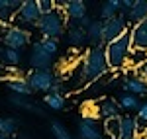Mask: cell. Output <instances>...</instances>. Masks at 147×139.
Instances as JSON below:
<instances>
[{"label": "cell", "instance_id": "3", "mask_svg": "<svg viewBox=\"0 0 147 139\" xmlns=\"http://www.w3.org/2000/svg\"><path fill=\"white\" fill-rule=\"evenodd\" d=\"M67 14L63 10V6H57L53 12H49L45 16L39 18L37 22V30L43 37H49V39H59L61 35L65 34V22H67Z\"/></svg>", "mask_w": 147, "mask_h": 139}, {"label": "cell", "instance_id": "33", "mask_svg": "<svg viewBox=\"0 0 147 139\" xmlns=\"http://www.w3.org/2000/svg\"><path fill=\"white\" fill-rule=\"evenodd\" d=\"M0 133H2V118H0Z\"/></svg>", "mask_w": 147, "mask_h": 139}, {"label": "cell", "instance_id": "17", "mask_svg": "<svg viewBox=\"0 0 147 139\" xmlns=\"http://www.w3.org/2000/svg\"><path fill=\"white\" fill-rule=\"evenodd\" d=\"M120 102H116L112 98L104 100L100 106H98V116L106 122V120H112V118H120Z\"/></svg>", "mask_w": 147, "mask_h": 139}, {"label": "cell", "instance_id": "32", "mask_svg": "<svg viewBox=\"0 0 147 139\" xmlns=\"http://www.w3.org/2000/svg\"><path fill=\"white\" fill-rule=\"evenodd\" d=\"M137 77H139V79H143V81L147 82V63H145V65H143L139 71H137Z\"/></svg>", "mask_w": 147, "mask_h": 139}, {"label": "cell", "instance_id": "19", "mask_svg": "<svg viewBox=\"0 0 147 139\" xmlns=\"http://www.w3.org/2000/svg\"><path fill=\"white\" fill-rule=\"evenodd\" d=\"M120 10H122V0H106V2H102V8H100L102 22L118 18L120 16Z\"/></svg>", "mask_w": 147, "mask_h": 139}, {"label": "cell", "instance_id": "11", "mask_svg": "<svg viewBox=\"0 0 147 139\" xmlns=\"http://www.w3.org/2000/svg\"><path fill=\"white\" fill-rule=\"evenodd\" d=\"M136 137H139V122H137V116H122L120 139H136Z\"/></svg>", "mask_w": 147, "mask_h": 139}, {"label": "cell", "instance_id": "34", "mask_svg": "<svg viewBox=\"0 0 147 139\" xmlns=\"http://www.w3.org/2000/svg\"><path fill=\"white\" fill-rule=\"evenodd\" d=\"M0 139H8V137H6V135H2V133H0Z\"/></svg>", "mask_w": 147, "mask_h": 139}, {"label": "cell", "instance_id": "14", "mask_svg": "<svg viewBox=\"0 0 147 139\" xmlns=\"http://www.w3.org/2000/svg\"><path fill=\"white\" fill-rule=\"evenodd\" d=\"M129 32H131V43H134V49H145L147 51V20L145 22L136 24V26H131Z\"/></svg>", "mask_w": 147, "mask_h": 139}, {"label": "cell", "instance_id": "12", "mask_svg": "<svg viewBox=\"0 0 147 139\" xmlns=\"http://www.w3.org/2000/svg\"><path fill=\"white\" fill-rule=\"evenodd\" d=\"M63 10L67 14V18L75 20V24H79L82 18H86V4L82 0H69L63 2Z\"/></svg>", "mask_w": 147, "mask_h": 139}, {"label": "cell", "instance_id": "4", "mask_svg": "<svg viewBox=\"0 0 147 139\" xmlns=\"http://www.w3.org/2000/svg\"><path fill=\"white\" fill-rule=\"evenodd\" d=\"M39 18H41V12L37 6V0H22L20 10H18L16 20H14V26L28 30L30 26H37Z\"/></svg>", "mask_w": 147, "mask_h": 139}, {"label": "cell", "instance_id": "20", "mask_svg": "<svg viewBox=\"0 0 147 139\" xmlns=\"http://www.w3.org/2000/svg\"><path fill=\"white\" fill-rule=\"evenodd\" d=\"M86 37H88V41H90L94 47H106V41H104V37H102V22H94L86 28Z\"/></svg>", "mask_w": 147, "mask_h": 139}, {"label": "cell", "instance_id": "13", "mask_svg": "<svg viewBox=\"0 0 147 139\" xmlns=\"http://www.w3.org/2000/svg\"><path fill=\"white\" fill-rule=\"evenodd\" d=\"M6 84L12 92H16L18 96H30L32 94V88L28 84V79L22 77V75H8L6 77Z\"/></svg>", "mask_w": 147, "mask_h": 139}, {"label": "cell", "instance_id": "7", "mask_svg": "<svg viewBox=\"0 0 147 139\" xmlns=\"http://www.w3.org/2000/svg\"><path fill=\"white\" fill-rule=\"evenodd\" d=\"M129 22L125 20L124 16H118V18H112V20H106L102 22V37L106 43H110L114 39L122 37L125 32H129Z\"/></svg>", "mask_w": 147, "mask_h": 139}, {"label": "cell", "instance_id": "21", "mask_svg": "<svg viewBox=\"0 0 147 139\" xmlns=\"http://www.w3.org/2000/svg\"><path fill=\"white\" fill-rule=\"evenodd\" d=\"M43 104H45L49 110L59 112V110L65 108V94H53V92L45 94V96H43Z\"/></svg>", "mask_w": 147, "mask_h": 139}, {"label": "cell", "instance_id": "16", "mask_svg": "<svg viewBox=\"0 0 147 139\" xmlns=\"http://www.w3.org/2000/svg\"><path fill=\"white\" fill-rule=\"evenodd\" d=\"M124 90L129 94H134V96H145L147 94V82L143 81V79H139L137 75H134V77H127V79H124Z\"/></svg>", "mask_w": 147, "mask_h": 139}, {"label": "cell", "instance_id": "30", "mask_svg": "<svg viewBox=\"0 0 147 139\" xmlns=\"http://www.w3.org/2000/svg\"><path fill=\"white\" fill-rule=\"evenodd\" d=\"M37 6H39L41 16H45V14H49V12H53L57 8L55 2H51V0H37Z\"/></svg>", "mask_w": 147, "mask_h": 139}, {"label": "cell", "instance_id": "10", "mask_svg": "<svg viewBox=\"0 0 147 139\" xmlns=\"http://www.w3.org/2000/svg\"><path fill=\"white\" fill-rule=\"evenodd\" d=\"M20 4V0H0V24H14Z\"/></svg>", "mask_w": 147, "mask_h": 139}, {"label": "cell", "instance_id": "6", "mask_svg": "<svg viewBox=\"0 0 147 139\" xmlns=\"http://www.w3.org/2000/svg\"><path fill=\"white\" fill-rule=\"evenodd\" d=\"M30 32L28 30H24V28H18V26H14L10 24L8 28H6V32L2 35V41H4V47H10V49H24V47L30 43Z\"/></svg>", "mask_w": 147, "mask_h": 139}, {"label": "cell", "instance_id": "8", "mask_svg": "<svg viewBox=\"0 0 147 139\" xmlns=\"http://www.w3.org/2000/svg\"><path fill=\"white\" fill-rule=\"evenodd\" d=\"M53 63V55H49L47 51H43V47L39 45V41L34 43L32 47V55H30V65L34 71H49Z\"/></svg>", "mask_w": 147, "mask_h": 139}, {"label": "cell", "instance_id": "25", "mask_svg": "<svg viewBox=\"0 0 147 139\" xmlns=\"http://www.w3.org/2000/svg\"><path fill=\"white\" fill-rule=\"evenodd\" d=\"M120 126H122V116L106 120L104 122V131L110 135V139H120Z\"/></svg>", "mask_w": 147, "mask_h": 139}, {"label": "cell", "instance_id": "18", "mask_svg": "<svg viewBox=\"0 0 147 139\" xmlns=\"http://www.w3.org/2000/svg\"><path fill=\"white\" fill-rule=\"evenodd\" d=\"M67 41H69V45H73V47H82L88 41L86 30L80 28V26H71L67 30Z\"/></svg>", "mask_w": 147, "mask_h": 139}, {"label": "cell", "instance_id": "27", "mask_svg": "<svg viewBox=\"0 0 147 139\" xmlns=\"http://www.w3.org/2000/svg\"><path fill=\"white\" fill-rule=\"evenodd\" d=\"M16 129H18V120L16 118H2V135H6V137H10L12 133H16Z\"/></svg>", "mask_w": 147, "mask_h": 139}, {"label": "cell", "instance_id": "31", "mask_svg": "<svg viewBox=\"0 0 147 139\" xmlns=\"http://www.w3.org/2000/svg\"><path fill=\"white\" fill-rule=\"evenodd\" d=\"M137 122L139 126H145L147 128V102H141L139 110H137Z\"/></svg>", "mask_w": 147, "mask_h": 139}, {"label": "cell", "instance_id": "9", "mask_svg": "<svg viewBox=\"0 0 147 139\" xmlns=\"http://www.w3.org/2000/svg\"><path fill=\"white\" fill-rule=\"evenodd\" d=\"M77 129H79L80 139H102V133H104L96 126V122L90 120V118H82L79 124H77Z\"/></svg>", "mask_w": 147, "mask_h": 139}, {"label": "cell", "instance_id": "24", "mask_svg": "<svg viewBox=\"0 0 147 139\" xmlns=\"http://www.w3.org/2000/svg\"><path fill=\"white\" fill-rule=\"evenodd\" d=\"M118 102H120V106L124 108V110H127V112H134V110H139V106H141V102H139V98L137 96H134V94L129 92H124L120 98H118Z\"/></svg>", "mask_w": 147, "mask_h": 139}, {"label": "cell", "instance_id": "1", "mask_svg": "<svg viewBox=\"0 0 147 139\" xmlns=\"http://www.w3.org/2000/svg\"><path fill=\"white\" fill-rule=\"evenodd\" d=\"M108 71H110V65L106 57V47H92L79 65V82L80 84L92 82L100 79L102 75H106Z\"/></svg>", "mask_w": 147, "mask_h": 139}, {"label": "cell", "instance_id": "26", "mask_svg": "<svg viewBox=\"0 0 147 139\" xmlns=\"http://www.w3.org/2000/svg\"><path fill=\"white\" fill-rule=\"evenodd\" d=\"M10 102H12V106H16V108H22V110H28V112H35V114H39V116L43 114L37 106L26 102V100H24V96H18V94H16V96H12V98H10Z\"/></svg>", "mask_w": 147, "mask_h": 139}, {"label": "cell", "instance_id": "35", "mask_svg": "<svg viewBox=\"0 0 147 139\" xmlns=\"http://www.w3.org/2000/svg\"><path fill=\"white\" fill-rule=\"evenodd\" d=\"M136 139H143V137H141V135H139V137H136Z\"/></svg>", "mask_w": 147, "mask_h": 139}, {"label": "cell", "instance_id": "28", "mask_svg": "<svg viewBox=\"0 0 147 139\" xmlns=\"http://www.w3.org/2000/svg\"><path fill=\"white\" fill-rule=\"evenodd\" d=\"M51 131H53L55 139H73L71 133H69V129L61 122H51Z\"/></svg>", "mask_w": 147, "mask_h": 139}, {"label": "cell", "instance_id": "29", "mask_svg": "<svg viewBox=\"0 0 147 139\" xmlns=\"http://www.w3.org/2000/svg\"><path fill=\"white\" fill-rule=\"evenodd\" d=\"M39 45L43 47V51H47L49 55H55L57 49H59V41L57 39H49V37H41L39 39Z\"/></svg>", "mask_w": 147, "mask_h": 139}, {"label": "cell", "instance_id": "23", "mask_svg": "<svg viewBox=\"0 0 147 139\" xmlns=\"http://www.w3.org/2000/svg\"><path fill=\"white\" fill-rule=\"evenodd\" d=\"M145 63H147V51L145 49H134L131 55H129V61H127V67L139 71Z\"/></svg>", "mask_w": 147, "mask_h": 139}, {"label": "cell", "instance_id": "22", "mask_svg": "<svg viewBox=\"0 0 147 139\" xmlns=\"http://www.w3.org/2000/svg\"><path fill=\"white\" fill-rule=\"evenodd\" d=\"M0 59H2L6 65H10V67H16V65L22 61V53H20L18 49L2 47V49H0Z\"/></svg>", "mask_w": 147, "mask_h": 139}, {"label": "cell", "instance_id": "5", "mask_svg": "<svg viewBox=\"0 0 147 139\" xmlns=\"http://www.w3.org/2000/svg\"><path fill=\"white\" fill-rule=\"evenodd\" d=\"M26 79H28L32 92H45V94L51 92V88L57 81V77L51 71H32Z\"/></svg>", "mask_w": 147, "mask_h": 139}, {"label": "cell", "instance_id": "15", "mask_svg": "<svg viewBox=\"0 0 147 139\" xmlns=\"http://www.w3.org/2000/svg\"><path fill=\"white\" fill-rule=\"evenodd\" d=\"M129 26H136L139 22H145L147 20V0H134V4H131V10L127 14V18H125Z\"/></svg>", "mask_w": 147, "mask_h": 139}, {"label": "cell", "instance_id": "2", "mask_svg": "<svg viewBox=\"0 0 147 139\" xmlns=\"http://www.w3.org/2000/svg\"><path fill=\"white\" fill-rule=\"evenodd\" d=\"M134 51V43H131V32H125L122 37L114 39L110 43H106V57H108V65L110 71H118L127 67L129 55Z\"/></svg>", "mask_w": 147, "mask_h": 139}]
</instances>
